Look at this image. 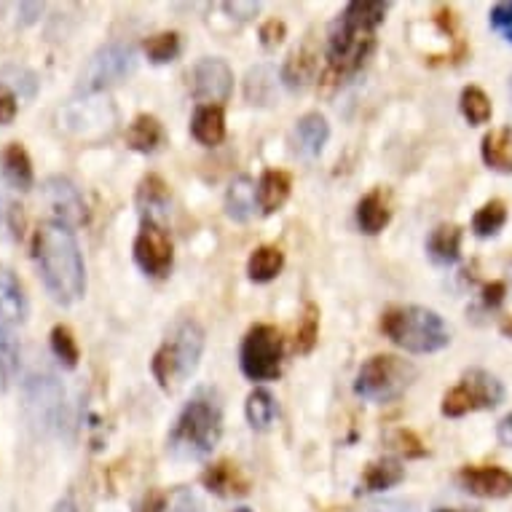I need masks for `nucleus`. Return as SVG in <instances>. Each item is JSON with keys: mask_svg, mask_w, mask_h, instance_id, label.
Segmentation results:
<instances>
[{"mask_svg": "<svg viewBox=\"0 0 512 512\" xmlns=\"http://www.w3.org/2000/svg\"><path fill=\"white\" fill-rule=\"evenodd\" d=\"M164 512H202V504L188 488H177L167 496L164 502Z\"/></svg>", "mask_w": 512, "mask_h": 512, "instance_id": "38", "label": "nucleus"}, {"mask_svg": "<svg viewBox=\"0 0 512 512\" xmlns=\"http://www.w3.org/2000/svg\"><path fill=\"white\" fill-rule=\"evenodd\" d=\"M177 51H180V38H177V33H161L145 41V54L156 65L172 62L177 57Z\"/></svg>", "mask_w": 512, "mask_h": 512, "instance_id": "36", "label": "nucleus"}, {"mask_svg": "<svg viewBox=\"0 0 512 512\" xmlns=\"http://www.w3.org/2000/svg\"><path fill=\"white\" fill-rule=\"evenodd\" d=\"M14 118H17V94L0 84V126L11 124Z\"/></svg>", "mask_w": 512, "mask_h": 512, "instance_id": "41", "label": "nucleus"}, {"mask_svg": "<svg viewBox=\"0 0 512 512\" xmlns=\"http://www.w3.org/2000/svg\"><path fill=\"white\" fill-rule=\"evenodd\" d=\"M405 478V470L395 459H381L365 470V491H387Z\"/></svg>", "mask_w": 512, "mask_h": 512, "instance_id": "31", "label": "nucleus"}, {"mask_svg": "<svg viewBox=\"0 0 512 512\" xmlns=\"http://www.w3.org/2000/svg\"><path fill=\"white\" fill-rule=\"evenodd\" d=\"M507 220V210H504L502 202H488L483 210H478L475 220H472V228L478 236H494L499 228L504 226Z\"/></svg>", "mask_w": 512, "mask_h": 512, "instance_id": "37", "label": "nucleus"}, {"mask_svg": "<svg viewBox=\"0 0 512 512\" xmlns=\"http://www.w3.org/2000/svg\"><path fill=\"white\" fill-rule=\"evenodd\" d=\"M357 223H360V228L365 234H378L381 228L387 226L389 207L381 191H373V194H368L362 199L360 207H357Z\"/></svg>", "mask_w": 512, "mask_h": 512, "instance_id": "26", "label": "nucleus"}, {"mask_svg": "<svg viewBox=\"0 0 512 512\" xmlns=\"http://www.w3.org/2000/svg\"><path fill=\"white\" fill-rule=\"evenodd\" d=\"M51 352H54V357L70 370L76 368L78 360H81L76 338H73L70 328H65V325H57V328L51 330Z\"/></svg>", "mask_w": 512, "mask_h": 512, "instance_id": "33", "label": "nucleus"}, {"mask_svg": "<svg viewBox=\"0 0 512 512\" xmlns=\"http://www.w3.org/2000/svg\"><path fill=\"white\" fill-rule=\"evenodd\" d=\"M381 330L389 341L413 354H429L448 346L451 336L440 314L424 306H397L381 317Z\"/></svg>", "mask_w": 512, "mask_h": 512, "instance_id": "4", "label": "nucleus"}, {"mask_svg": "<svg viewBox=\"0 0 512 512\" xmlns=\"http://www.w3.org/2000/svg\"><path fill=\"white\" fill-rule=\"evenodd\" d=\"M244 94L252 105H271L277 97V73L271 68H255L247 73Z\"/></svg>", "mask_w": 512, "mask_h": 512, "instance_id": "28", "label": "nucleus"}, {"mask_svg": "<svg viewBox=\"0 0 512 512\" xmlns=\"http://www.w3.org/2000/svg\"><path fill=\"white\" fill-rule=\"evenodd\" d=\"M502 333H504V336H507V338H512V317H510V319H504V322H502Z\"/></svg>", "mask_w": 512, "mask_h": 512, "instance_id": "48", "label": "nucleus"}, {"mask_svg": "<svg viewBox=\"0 0 512 512\" xmlns=\"http://www.w3.org/2000/svg\"><path fill=\"white\" fill-rule=\"evenodd\" d=\"M27 317V301L14 271L0 269V328L17 330Z\"/></svg>", "mask_w": 512, "mask_h": 512, "instance_id": "15", "label": "nucleus"}, {"mask_svg": "<svg viewBox=\"0 0 512 512\" xmlns=\"http://www.w3.org/2000/svg\"><path fill=\"white\" fill-rule=\"evenodd\" d=\"M220 435H223L220 405L207 392H199L177 416L175 427L169 432L167 448L175 459H185V462L204 459V456L212 454Z\"/></svg>", "mask_w": 512, "mask_h": 512, "instance_id": "3", "label": "nucleus"}, {"mask_svg": "<svg viewBox=\"0 0 512 512\" xmlns=\"http://www.w3.org/2000/svg\"><path fill=\"white\" fill-rule=\"evenodd\" d=\"M510 94H512V78H510Z\"/></svg>", "mask_w": 512, "mask_h": 512, "instance_id": "51", "label": "nucleus"}, {"mask_svg": "<svg viewBox=\"0 0 512 512\" xmlns=\"http://www.w3.org/2000/svg\"><path fill=\"white\" fill-rule=\"evenodd\" d=\"M234 86V73L223 59H202L191 73V92L204 105L226 102Z\"/></svg>", "mask_w": 512, "mask_h": 512, "instance_id": "13", "label": "nucleus"}, {"mask_svg": "<svg viewBox=\"0 0 512 512\" xmlns=\"http://www.w3.org/2000/svg\"><path fill=\"white\" fill-rule=\"evenodd\" d=\"M502 397L504 389L499 378L486 373V370H467L462 384L445 395L443 413L445 416H464L470 411H486V408H496L502 403Z\"/></svg>", "mask_w": 512, "mask_h": 512, "instance_id": "8", "label": "nucleus"}, {"mask_svg": "<svg viewBox=\"0 0 512 512\" xmlns=\"http://www.w3.org/2000/svg\"><path fill=\"white\" fill-rule=\"evenodd\" d=\"M413 378H416V368L411 362L392 357V354H376L357 373L354 392L370 403H392L400 395H405V389L411 387Z\"/></svg>", "mask_w": 512, "mask_h": 512, "instance_id": "6", "label": "nucleus"}, {"mask_svg": "<svg viewBox=\"0 0 512 512\" xmlns=\"http://www.w3.org/2000/svg\"><path fill=\"white\" fill-rule=\"evenodd\" d=\"M135 65L137 57L132 46L108 43V46L94 51L92 59L86 62L84 73H81V92H105L110 86L121 84L126 76H132Z\"/></svg>", "mask_w": 512, "mask_h": 512, "instance_id": "7", "label": "nucleus"}, {"mask_svg": "<svg viewBox=\"0 0 512 512\" xmlns=\"http://www.w3.org/2000/svg\"><path fill=\"white\" fill-rule=\"evenodd\" d=\"M191 132L202 145H218L226 137V116L220 105H202L196 110Z\"/></svg>", "mask_w": 512, "mask_h": 512, "instance_id": "20", "label": "nucleus"}, {"mask_svg": "<svg viewBox=\"0 0 512 512\" xmlns=\"http://www.w3.org/2000/svg\"><path fill=\"white\" fill-rule=\"evenodd\" d=\"M360 512H419V507L408 499H387V502L368 504Z\"/></svg>", "mask_w": 512, "mask_h": 512, "instance_id": "43", "label": "nucleus"}, {"mask_svg": "<svg viewBox=\"0 0 512 512\" xmlns=\"http://www.w3.org/2000/svg\"><path fill=\"white\" fill-rule=\"evenodd\" d=\"M491 27L512 41V3H496L491 9Z\"/></svg>", "mask_w": 512, "mask_h": 512, "instance_id": "39", "label": "nucleus"}, {"mask_svg": "<svg viewBox=\"0 0 512 512\" xmlns=\"http://www.w3.org/2000/svg\"><path fill=\"white\" fill-rule=\"evenodd\" d=\"M395 440H397V448H400L405 456H413V459H419V456L427 454V448H421L419 437L413 435V432H405V429H400V432L395 435Z\"/></svg>", "mask_w": 512, "mask_h": 512, "instance_id": "42", "label": "nucleus"}, {"mask_svg": "<svg viewBox=\"0 0 512 512\" xmlns=\"http://www.w3.org/2000/svg\"><path fill=\"white\" fill-rule=\"evenodd\" d=\"M483 161L496 172H512V132L496 129L483 137Z\"/></svg>", "mask_w": 512, "mask_h": 512, "instance_id": "23", "label": "nucleus"}, {"mask_svg": "<svg viewBox=\"0 0 512 512\" xmlns=\"http://www.w3.org/2000/svg\"><path fill=\"white\" fill-rule=\"evenodd\" d=\"M330 137V126L325 121V116H319V113H306V116L295 124V145H298V151L303 156H319L325 143H328Z\"/></svg>", "mask_w": 512, "mask_h": 512, "instance_id": "17", "label": "nucleus"}, {"mask_svg": "<svg viewBox=\"0 0 512 512\" xmlns=\"http://www.w3.org/2000/svg\"><path fill=\"white\" fill-rule=\"evenodd\" d=\"M242 370L252 381H271L282 370V338L271 325H255L242 344Z\"/></svg>", "mask_w": 512, "mask_h": 512, "instance_id": "9", "label": "nucleus"}, {"mask_svg": "<svg viewBox=\"0 0 512 512\" xmlns=\"http://www.w3.org/2000/svg\"><path fill=\"white\" fill-rule=\"evenodd\" d=\"M164 502H167V496L159 494V491H151V494L143 499V507L137 512H164Z\"/></svg>", "mask_w": 512, "mask_h": 512, "instance_id": "45", "label": "nucleus"}, {"mask_svg": "<svg viewBox=\"0 0 512 512\" xmlns=\"http://www.w3.org/2000/svg\"><path fill=\"white\" fill-rule=\"evenodd\" d=\"M462 486L483 499H502L512 494V472L502 467H467L459 475Z\"/></svg>", "mask_w": 512, "mask_h": 512, "instance_id": "14", "label": "nucleus"}, {"mask_svg": "<svg viewBox=\"0 0 512 512\" xmlns=\"http://www.w3.org/2000/svg\"><path fill=\"white\" fill-rule=\"evenodd\" d=\"M202 483L207 491H212V494L218 496H226V499L250 494V480L244 478V472L231 462L212 464L210 470H204Z\"/></svg>", "mask_w": 512, "mask_h": 512, "instance_id": "16", "label": "nucleus"}, {"mask_svg": "<svg viewBox=\"0 0 512 512\" xmlns=\"http://www.w3.org/2000/svg\"><path fill=\"white\" fill-rule=\"evenodd\" d=\"M502 298H504L502 282H491V285L483 287V303H486V306H499Z\"/></svg>", "mask_w": 512, "mask_h": 512, "instance_id": "44", "label": "nucleus"}, {"mask_svg": "<svg viewBox=\"0 0 512 512\" xmlns=\"http://www.w3.org/2000/svg\"><path fill=\"white\" fill-rule=\"evenodd\" d=\"M135 261L151 277H167L172 269V242L156 220H145L140 228L135 242Z\"/></svg>", "mask_w": 512, "mask_h": 512, "instance_id": "11", "label": "nucleus"}, {"mask_svg": "<svg viewBox=\"0 0 512 512\" xmlns=\"http://www.w3.org/2000/svg\"><path fill=\"white\" fill-rule=\"evenodd\" d=\"M319 338V309L314 303L306 306L303 311L301 325H298V336H295V352L298 354H309L314 349Z\"/></svg>", "mask_w": 512, "mask_h": 512, "instance_id": "35", "label": "nucleus"}, {"mask_svg": "<svg viewBox=\"0 0 512 512\" xmlns=\"http://www.w3.org/2000/svg\"><path fill=\"white\" fill-rule=\"evenodd\" d=\"M277 416V403L274 397L266 392V389H255L250 397H247V421H250L255 429L271 427V421Z\"/></svg>", "mask_w": 512, "mask_h": 512, "instance_id": "32", "label": "nucleus"}, {"mask_svg": "<svg viewBox=\"0 0 512 512\" xmlns=\"http://www.w3.org/2000/svg\"><path fill=\"white\" fill-rule=\"evenodd\" d=\"M204 330L194 319H183L169 338L161 344V349L153 357V376L161 384V389L175 392L185 378L191 376L202 360Z\"/></svg>", "mask_w": 512, "mask_h": 512, "instance_id": "5", "label": "nucleus"}, {"mask_svg": "<svg viewBox=\"0 0 512 512\" xmlns=\"http://www.w3.org/2000/svg\"><path fill=\"white\" fill-rule=\"evenodd\" d=\"M3 177L14 188H19V191H30L33 188V161H30L22 143H11L3 151Z\"/></svg>", "mask_w": 512, "mask_h": 512, "instance_id": "19", "label": "nucleus"}, {"mask_svg": "<svg viewBox=\"0 0 512 512\" xmlns=\"http://www.w3.org/2000/svg\"><path fill=\"white\" fill-rule=\"evenodd\" d=\"M33 258L51 298L62 306L84 298L86 269L73 231L62 223H43L33 236Z\"/></svg>", "mask_w": 512, "mask_h": 512, "instance_id": "2", "label": "nucleus"}, {"mask_svg": "<svg viewBox=\"0 0 512 512\" xmlns=\"http://www.w3.org/2000/svg\"><path fill=\"white\" fill-rule=\"evenodd\" d=\"M282 266H285V255L279 247H261L250 255L247 274L252 282H271L282 271Z\"/></svg>", "mask_w": 512, "mask_h": 512, "instance_id": "29", "label": "nucleus"}, {"mask_svg": "<svg viewBox=\"0 0 512 512\" xmlns=\"http://www.w3.org/2000/svg\"><path fill=\"white\" fill-rule=\"evenodd\" d=\"M314 68H317V59H314V51L311 49H295L290 57H287L285 68H282V81L290 92H303L306 84L314 76Z\"/></svg>", "mask_w": 512, "mask_h": 512, "instance_id": "22", "label": "nucleus"}, {"mask_svg": "<svg viewBox=\"0 0 512 512\" xmlns=\"http://www.w3.org/2000/svg\"><path fill=\"white\" fill-rule=\"evenodd\" d=\"M285 22H279V19H269L266 25L261 27V43L266 49H277L279 43L285 41Z\"/></svg>", "mask_w": 512, "mask_h": 512, "instance_id": "40", "label": "nucleus"}, {"mask_svg": "<svg viewBox=\"0 0 512 512\" xmlns=\"http://www.w3.org/2000/svg\"><path fill=\"white\" fill-rule=\"evenodd\" d=\"M459 247H462V231L456 226L435 228L427 242L429 258L440 266H451L459 261Z\"/></svg>", "mask_w": 512, "mask_h": 512, "instance_id": "21", "label": "nucleus"}, {"mask_svg": "<svg viewBox=\"0 0 512 512\" xmlns=\"http://www.w3.org/2000/svg\"><path fill=\"white\" fill-rule=\"evenodd\" d=\"M137 204H140V210L148 212V220H153V215H159L169 207L167 183L159 175L143 177V183L137 188Z\"/></svg>", "mask_w": 512, "mask_h": 512, "instance_id": "27", "label": "nucleus"}, {"mask_svg": "<svg viewBox=\"0 0 512 512\" xmlns=\"http://www.w3.org/2000/svg\"><path fill=\"white\" fill-rule=\"evenodd\" d=\"M19 368V341L17 330L0 328V392L11 387Z\"/></svg>", "mask_w": 512, "mask_h": 512, "instance_id": "30", "label": "nucleus"}, {"mask_svg": "<svg viewBox=\"0 0 512 512\" xmlns=\"http://www.w3.org/2000/svg\"><path fill=\"white\" fill-rule=\"evenodd\" d=\"M290 188H293V180H290L287 172H279V169L263 172L261 183H258V204H261V210L266 215L277 212L287 202Z\"/></svg>", "mask_w": 512, "mask_h": 512, "instance_id": "18", "label": "nucleus"}, {"mask_svg": "<svg viewBox=\"0 0 512 512\" xmlns=\"http://www.w3.org/2000/svg\"><path fill=\"white\" fill-rule=\"evenodd\" d=\"M54 512H78L76 502H73V496H65V499L57 504V510Z\"/></svg>", "mask_w": 512, "mask_h": 512, "instance_id": "47", "label": "nucleus"}, {"mask_svg": "<svg viewBox=\"0 0 512 512\" xmlns=\"http://www.w3.org/2000/svg\"><path fill=\"white\" fill-rule=\"evenodd\" d=\"M27 408L33 413L35 424L46 429H57L65 413V392L54 376H30L25 384Z\"/></svg>", "mask_w": 512, "mask_h": 512, "instance_id": "10", "label": "nucleus"}, {"mask_svg": "<svg viewBox=\"0 0 512 512\" xmlns=\"http://www.w3.org/2000/svg\"><path fill=\"white\" fill-rule=\"evenodd\" d=\"M43 202L54 215V223H62V226H81L86 220V207L84 199H81V191L76 185L65 180V177H49L43 183Z\"/></svg>", "mask_w": 512, "mask_h": 512, "instance_id": "12", "label": "nucleus"}, {"mask_svg": "<svg viewBox=\"0 0 512 512\" xmlns=\"http://www.w3.org/2000/svg\"><path fill=\"white\" fill-rule=\"evenodd\" d=\"M387 11L389 3L381 0H357L346 6L330 33L328 70L322 76V84L338 86L365 65L373 51V30L384 22Z\"/></svg>", "mask_w": 512, "mask_h": 512, "instance_id": "1", "label": "nucleus"}, {"mask_svg": "<svg viewBox=\"0 0 512 512\" xmlns=\"http://www.w3.org/2000/svg\"><path fill=\"white\" fill-rule=\"evenodd\" d=\"M462 113L470 124H486L491 118V100L480 92L478 86H467L462 92Z\"/></svg>", "mask_w": 512, "mask_h": 512, "instance_id": "34", "label": "nucleus"}, {"mask_svg": "<svg viewBox=\"0 0 512 512\" xmlns=\"http://www.w3.org/2000/svg\"><path fill=\"white\" fill-rule=\"evenodd\" d=\"M496 435H499V443L507 445V448H512V413H510V416H504V419L499 421V429H496Z\"/></svg>", "mask_w": 512, "mask_h": 512, "instance_id": "46", "label": "nucleus"}, {"mask_svg": "<svg viewBox=\"0 0 512 512\" xmlns=\"http://www.w3.org/2000/svg\"><path fill=\"white\" fill-rule=\"evenodd\" d=\"M252 210H255V183L250 177H236L226 194L228 218L244 223V220H250Z\"/></svg>", "mask_w": 512, "mask_h": 512, "instance_id": "25", "label": "nucleus"}, {"mask_svg": "<svg viewBox=\"0 0 512 512\" xmlns=\"http://www.w3.org/2000/svg\"><path fill=\"white\" fill-rule=\"evenodd\" d=\"M236 512H250V510H247V507H242V510H236Z\"/></svg>", "mask_w": 512, "mask_h": 512, "instance_id": "50", "label": "nucleus"}, {"mask_svg": "<svg viewBox=\"0 0 512 512\" xmlns=\"http://www.w3.org/2000/svg\"><path fill=\"white\" fill-rule=\"evenodd\" d=\"M164 140V129L153 116H137L126 132V143L129 148H135L137 153H153Z\"/></svg>", "mask_w": 512, "mask_h": 512, "instance_id": "24", "label": "nucleus"}, {"mask_svg": "<svg viewBox=\"0 0 512 512\" xmlns=\"http://www.w3.org/2000/svg\"><path fill=\"white\" fill-rule=\"evenodd\" d=\"M437 512H472V510H437Z\"/></svg>", "mask_w": 512, "mask_h": 512, "instance_id": "49", "label": "nucleus"}]
</instances>
